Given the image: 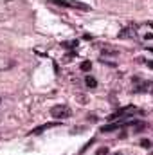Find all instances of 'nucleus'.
I'll return each instance as SVG.
<instances>
[{
    "instance_id": "423d86ee",
    "label": "nucleus",
    "mask_w": 153,
    "mask_h": 155,
    "mask_svg": "<svg viewBox=\"0 0 153 155\" xmlns=\"http://www.w3.org/2000/svg\"><path fill=\"white\" fill-rule=\"evenodd\" d=\"M81 69H83V71H90V69H92V63H90V61H83V63H81Z\"/></svg>"
},
{
    "instance_id": "9d476101",
    "label": "nucleus",
    "mask_w": 153,
    "mask_h": 155,
    "mask_svg": "<svg viewBox=\"0 0 153 155\" xmlns=\"http://www.w3.org/2000/svg\"><path fill=\"white\" fill-rule=\"evenodd\" d=\"M150 51H151V52H153V47H150Z\"/></svg>"
},
{
    "instance_id": "f257e3e1",
    "label": "nucleus",
    "mask_w": 153,
    "mask_h": 155,
    "mask_svg": "<svg viewBox=\"0 0 153 155\" xmlns=\"http://www.w3.org/2000/svg\"><path fill=\"white\" fill-rule=\"evenodd\" d=\"M50 116L56 117V119H65V117L70 116V108L65 107V105H56L50 108Z\"/></svg>"
},
{
    "instance_id": "6e6552de",
    "label": "nucleus",
    "mask_w": 153,
    "mask_h": 155,
    "mask_svg": "<svg viewBox=\"0 0 153 155\" xmlns=\"http://www.w3.org/2000/svg\"><path fill=\"white\" fill-rule=\"evenodd\" d=\"M141 144H142V146H146V148H148V146H150V144H151V143H150V141H148V139H144V141H142V143H141Z\"/></svg>"
},
{
    "instance_id": "1a4fd4ad",
    "label": "nucleus",
    "mask_w": 153,
    "mask_h": 155,
    "mask_svg": "<svg viewBox=\"0 0 153 155\" xmlns=\"http://www.w3.org/2000/svg\"><path fill=\"white\" fill-rule=\"evenodd\" d=\"M148 63H150V67H151V69H153V61H148Z\"/></svg>"
},
{
    "instance_id": "7ed1b4c3",
    "label": "nucleus",
    "mask_w": 153,
    "mask_h": 155,
    "mask_svg": "<svg viewBox=\"0 0 153 155\" xmlns=\"http://www.w3.org/2000/svg\"><path fill=\"white\" fill-rule=\"evenodd\" d=\"M137 112H139V110H137V108H133V107H128V108H121V110H117L115 114L108 116V121H117L119 117L130 116V114H137Z\"/></svg>"
},
{
    "instance_id": "20e7f679",
    "label": "nucleus",
    "mask_w": 153,
    "mask_h": 155,
    "mask_svg": "<svg viewBox=\"0 0 153 155\" xmlns=\"http://www.w3.org/2000/svg\"><path fill=\"white\" fill-rule=\"evenodd\" d=\"M122 124H124V121H122V123H110V124H105V126H101V132H103V134L114 132V130H117V128H121Z\"/></svg>"
},
{
    "instance_id": "0eeeda50",
    "label": "nucleus",
    "mask_w": 153,
    "mask_h": 155,
    "mask_svg": "<svg viewBox=\"0 0 153 155\" xmlns=\"http://www.w3.org/2000/svg\"><path fill=\"white\" fill-rule=\"evenodd\" d=\"M97 155H108V148H105V146L99 148V150H97Z\"/></svg>"
},
{
    "instance_id": "39448f33",
    "label": "nucleus",
    "mask_w": 153,
    "mask_h": 155,
    "mask_svg": "<svg viewBox=\"0 0 153 155\" xmlns=\"http://www.w3.org/2000/svg\"><path fill=\"white\" fill-rule=\"evenodd\" d=\"M85 83H86V87H88V88L97 87V79H96V78H92V76H86V78H85Z\"/></svg>"
},
{
    "instance_id": "f03ea898",
    "label": "nucleus",
    "mask_w": 153,
    "mask_h": 155,
    "mask_svg": "<svg viewBox=\"0 0 153 155\" xmlns=\"http://www.w3.org/2000/svg\"><path fill=\"white\" fill-rule=\"evenodd\" d=\"M52 4H61L63 7H77V9H85L88 11L90 7L86 4H81V2H74V0H50Z\"/></svg>"
}]
</instances>
